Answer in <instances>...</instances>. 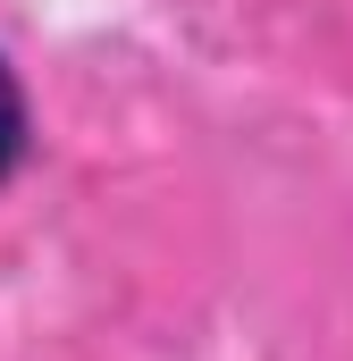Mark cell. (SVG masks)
I'll return each mask as SVG.
<instances>
[{"label":"cell","mask_w":353,"mask_h":361,"mask_svg":"<svg viewBox=\"0 0 353 361\" xmlns=\"http://www.w3.org/2000/svg\"><path fill=\"white\" fill-rule=\"evenodd\" d=\"M17 160V85L0 76V169Z\"/></svg>","instance_id":"obj_1"}]
</instances>
